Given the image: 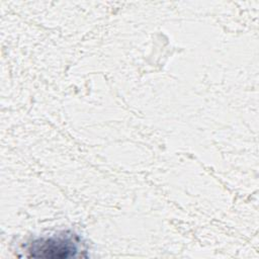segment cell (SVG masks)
Wrapping results in <instances>:
<instances>
[{
	"label": "cell",
	"mask_w": 259,
	"mask_h": 259,
	"mask_svg": "<svg viewBox=\"0 0 259 259\" xmlns=\"http://www.w3.org/2000/svg\"><path fill=\"white\" fill-rule=\"evenodd\" d=\"M27 251L29 256L47 259H64L76 256L78 253V241L73 235H57L50 238L34 240Z\"/></svg>",
	"instance_id": "6da1fadb"
}]
</instances>
